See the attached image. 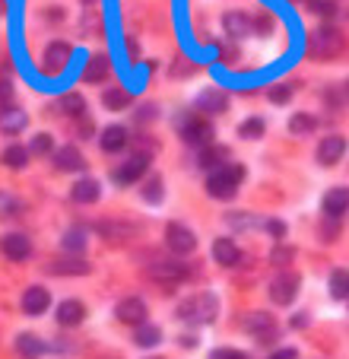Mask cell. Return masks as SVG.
I'll return each instance as SVG.
<instances>
[{
	"label": "cell",
	"instance_id": "6da1fadb",
	"mask_svg": "<svg viewBox=\"0 0 349 359\" xmlns=\"http://www.w3.org/2000/svg\"><path fill=\"white\" fill-rule=\"evenodd\" d=\"M245 182V169L242 165H219V169H213V175L207 178V194L216 197V201H232V197L238 194V184Z\"/></svg>",
	"mask_w": 349,
	"mask_h": 359
},
{
	"label": "cell",
	"instance_id": "7a4b0ae2",
	"mask_svg": "<svg viewBox=\"0 0 349 359\" xmlns=\"http://www.w3.org/2000/svg\"><path fill=\"white\" fill-rule=\"evenodd\" d=\"M219 312V302H216L213 292H197V296L184 299L178 305V318L182 321H191V325H210Z\"/></svg>",
	"mask_w": 349,
	"mask_h": 359
},
{
	"label": "cell",
	"instance_id": "3957f363",
	"mask_svg": "<svg viewBox=\"0 0 349 359\" xmlns=\"http://www.w3.org/2000/svg\"><path fill=\"white\" fill-rule=\"evenodd\" d=\"M346 48V39H343L340 29L334 26H324V29H315L308 35V55L311 57H324V61H334V57L343 55Z\"/></svg>",
	"mask_w": 349,
	"mask_h": 359
},
{
	"label": "cell",
	"instance_id": "277c9868",
	"mask_svg": "<svg viewBox=\"0 0 349 359\" xmlns=\"http://www.w3.org/2000/svg\"><path fill=\"white\" fill-rule=\"evenodd\" d=\"M165 245L174 255H191L197 248V236L184 223H168L165 226Z\"/></svg>",
	"mask_w": 349,
	"mask_h": 359
},
{
	"label": "cell",
	"instance_id": "5b68a950",
	"mask_svg": "<svg viewBox=\"0 0 349 359\" xmlns=\"http://www.w3.org/2000/svg\"><path fill=\"white\" fill-rule=\"evenodd\" d=\"M182 137L188 147H210V140H213V124L207 121V118H188L182 128Z\"/></svg>",
	"mask_w": 349,
	"mask_h": 359
},
{
	"label": "cell",
	"instance_id": "8992f818",
	"mask_svg": "<svg viewBox=\"0 0 349 359\" xmlns=\"http://www.w3.org/2000/svg\"><path fill=\"white\" fill-rule=\"evenodd\" d=\"M296 292H299V273H292V271H282L280 277H273V283H270V299H273L276 305H289L296 299Z\"/></svg>",
	"mask_w": 349,
	"mask_h": 359
},
{
	"label": "cell",
	"instance_id": "52a82bcc",
	"mask_svg": "<svg viewBox=\"0 0 349 359\" xmlns=\"http://www.w3.org/2000/svg\"><path fill=\"white\" fill-rule=\"evenodd\" d=\"M114 315H118V321H124V325H143V321H146V302L137 296H128L118 302Z\"/></svg>",
	"mask_w": 349,
	"mask_h": 359
},
{
	"label": "cell",
	"instance_id": "ba28073f",
	"mask_svg": "<svg viewBox=\"0 0 349 359\" xmlns=\"http://www.w3.org/2000/svg\"><path fill=\"white\" fill-rule=\"evenodd\" d=\"M146 273L153 280H162V283H178V280L188 277V267L178 264V261H153L146 267Z\"/></svg>",
	"mask_w": 349,
	"mask_h": 359
},
{
	"label": "cell",
	"instance_id": "9c48e42d",
	"mask_svg": "<svg viewBox=\"0 0 349 359\" xmlns=\"http://www.w3.org/2000/svg\"><path fill=\"white\" fill-rule=\"evenodd\" d=\"M0 251H4L10 261H26L29 255H32V242H29L22 232H10V236L0 238Z\"/></svg>",
	"mask_w": 349,
	"mask_h": 359
},
{
	"label": "cell",
	"instance_id": "30bf717a",
	"mask_svg": "<svg viewBox=\"0 0 349 359\" xmlns=\"http://www.w3.org/2000/svg\"><path fill=\"white\" fill-rule=\"evenodd\" d=\"M70 64V45L64 41H51L45 51V74H64Z\"/></svg>",
	"mask_w": 349,
	"mask_h": 359
},
{
	"label": "cell",
	"instance_id": "8fae6325",
	"mask_svg": "<svg viewBox=\"0 0 349 359\" xmlns=\"http://www.w3.org/2000/svg\"><path fill=\"white\" fill-rule=\"evenodd\" d=\"M146 169H149V156H140V153H137V156H130L121 169H114V182L130 184V182H137V178L146 175Z\"/></svg>",
	"mask_w": 349,
	"mask_h": 359
},
{
	"label": "cell",
	"instance_id": "7c38bea8",
	"mask_svg": "<svg viewBox=\"0 0 349 359\" xmlns=\"http://www.w3.org/2000/svg\"><path fill=\"white\" fill-rule=\"evenodd\" d=\"M343 153H346V140L343 137H324L321 147H317V163L321 165H336L343 159Z\"/></svg>",
	"mask_w": 349,
	"mask_h": 359
},
{
	"label": "cell",
	"instance_id": "4fadbf2b",
	"mask_svg": "<svg viewBox=\"0 0 349 359\" xmlns=\"http://www.w3.org/2000/svg\"><path fill=\"white\" fill-rule=\"evenodd\" d=\"M48 305H51V296H48L45 286H29L22 292V312L26 315H41Z\"/></svg>",
	"mask_w": 349,
	"mask_h": 359
},
{
	"label": "cell",
	"instance_id": "5bb4252c",
	"mask_svg": "<svg viewBox=\"0 0 349 359\" xmlns=\"http://www.w3.org/2000/svg\"><path fill=\"white\" fill-rule=\"evenodd\" d=\"M197 109H200L203 115H222V111L228 109V95L219 93V89H207V93L197 95Z\"/></svg>",
	"mask_w": 349,
	"mask_h": 359
},
{
	"label": "cell",
	"instance_id": "9a60e30c",
	"mask_svg": "<svg viewBox=\"0 0 349 359\" xmlns=\"http://www.w3.org/2000/svg\"><path fill=\"white\" fill-rule=\"evenodd\" d=\"M99 143H102L105 153H121V149L128 147V130H124L121 124H108V128L102 130Z\"/></svg>",
	"mask_w": 349,
	"mask_h": 359
},
{
	"label": "cell",
	"instance_id": "2e32d148",
	"mask_svg": "<svg viewBox=\"0 0 349 359\" xmlns=\"http://www.w3.org/2000/svg\"><path fill=\"white\" fill-rule=\"evenodd\" d=\"M213 258L219 261L222 267H235L238 261H242V251L235 248V242H232V238H216V242H213Z\"/></svg>",
	"mask_w": 349,
	"mask_h": 359
},
{
	"label": "cell",
	"instance_id": "e0dca14e",
	"mask_svg": "<svg viewBox=\"0 0 349 359\" xmlns=\"http://www.w3.org/2000/svg\"><path fill=\"white\" fill-rule=\"evenodd\" d=\"M54 165L61 172H83V153L76 147H61L57 153H54Z\"/></svg>",
	"mask_w": 349,
	"mask_h": 359
},
{
	"label": "cell",
	"instance_id": "ac0fdd59",
	"mask_svg": "<svg viewBox=\"0 0 349 359\" xmlns=\"http://www.w3.org/2000/svg\"><path fill=\"white\" fill-rule=\"evenodd\" d=\"M346 207H349V191L346 188H334V191L324 194V213H327V217L340 219L343 213H346Z\"/></svg>",
	"mask_w": 349,
	"mask_h": 359
},
{
	"label": "cell",
	"instance_id": "d6986e66",
	"mask_svg": "<svg viewBox=\"0 0 349 359\" xmlns=\"http://www.w3.org/2000/svg\"><path fill=\"white\" fill-rule=\"evenodd\" d=\"M83 318H86V309H83V302H76V299H67V302L57 305V321H61L64 327H76Z\"/></svg>",
	"mask_w": 349,
	"mask_h": 359
},
{
	"label": "cell",
	"instance_id": "ffe728a7",
	"mask_svg": "<svg viewBox=\"0 0 349 359\" xmlns=\"http://www.w3.org/2000/svg\"><path fill=\"white\" fill-rule=\"evenodd\" d=\"M70 197H74L76 203H95L102 197V184L95 182V178H80V182L74 184V191H70Z\"/></svg>",
	"mask_w": 349,
	"mask_h": 359
},
{
	"label": "cell",
	"instance_id": "44dd1931",
	"mask_svg": "<svg viewBox=\"0 0 349 359\" xmlns=\"http://www.w3.org/2000/svg\"><path fill=\"white\" fill-rule=\"evenodd\" d=\"M45 350H48L45 340L35 337V334H20V337H16V353H20L22 359H39Z\"/></svg>",
	"mask_w": 349,
	"mask_h": 359
},
{
	"label": "cell",
	"instance_id": "7402d4cb",
	"mask_svg": "<svg viewBox=\"0 0 349 359\" xmlns=\"http://www.w3.org/2000/svg\"><path fill=\"white\" fill-rule=\"evenodd\" d=\"M26 124H29V118H26L22 109H4L0 111V130H4V134H20Z\"/></svg>",
	"mask_w": 349,
	"mask_h": 359
},
{
	"label": "cell",
	"instance_id": "603a6c76",
	"mask_svg": "<svg viewBox=\"0 0 349 359\" xmlns=\"http://www.w3.org/2000/svg\"><path fill=\"white\" fill-rule=\"evenodd\" d=\"M245 331H251V334H276V325H273V315H267V312H251V315H245Z\"/></svg>",
	"mask_w": 349,
	"mask_h": 359
},
{
	"label": "cell",
	"instance_id": "cb8c5ba5",
	"mask_svg": "<svg viewBox=\"0 0 349 359\" xmlns=\"http://www.w3.org/2000/svg\"><path fill=\"white\" fill-rule=\"evenodd\" d=\"M48 271L51 273H74V277H83V273H89V264L86 261H80V258H57V261H51L48 264Z\"/></svg>",
	"mask_w": 349,
	"mask_h": 359
},
{
	"label": "cell",
	"instance_id": "d4e9b609",
	"mask_svg": "<svg viewBox=\"0 0 349 359\" xmlns=\"http://www.w3.org/2000/svg\"><path fill=\"white\" fill-rule=\"evenodd\" d=\"M108 74H111V64H108V57L105 55H95L93 61L86 64V74H83V76H86L89 83H105Z\"/></svg>",
	"mask_w": 349,
	"mask_h": 359
},
{
	"label": "cell",
	"instance_id": "484cf974",
	"mask_svg": "<svg viewBox=\"0 0 349 359\" xmlns=\"http://www.w3.org/2000/svg\"><path fill=\"white\" fill-rule=\"evenodd\" d=\"M228 159V147H203L200 153V165L203 169H219Z\"/></svg>",
	"mask_w": 349,
	"mask_h": 359
},
{
	"label": "cell",
	"instance_id": "4316f807",
	"mask_svg": "<svg viewBox=\"0 0 349 359\" xmlns=\"http://www.w3.org/2000/svg\"><path fill=\"white\" fill-rule=\"evenodd\" d=\"M226 29H228V35H235V39H245V35H251V20L245 13H228L226 16Z\"/></svg>",
	"mask_w": 349,
	"mask_h": 359
},
{
	"label": "cell",
	"instance_id": "83f0119b",
	"mask_svg": "<svg viewBox=\"0 0 349 359\" xmlns=\"http://www.w3.org/2000/svg\"><path fill=\"white\" fill-rule=\"evenodd\" d=\"M102 102H105V109H111V111H121V109H128L130 102V93L128 89H105V95H102Z\"/></svg>",
	"mask_w": 349,
	"mask_h": 359
},
{
	"label": "cell",
	"instance_id": "f1b7e54d",
	"mask_svg": "<svg viewBox=\"0 0 349 359\" xmlns=\"http://www.w3.org/2000/svg\"><path fill=\"white\" fill-rule=\"evenodd\" d=\"M0 159H4V165H7V169H26L29 149H22V147H7Z\"/></svg>",
	"mask_w": 349,
	"mask_h": 359
},
{
	"label": "cell",
	"instance_id": "f546056e",
	"mask_svg": "<svg viewBox=\"0 0 349 359\" xmlns=\"http://www.w3.org/2000/svg\"><path fill=\"white\" fill-rule=\"evenodd\" d=\"M134 340L140 346H156L162 340V331L156 325H146V321H143V325H137V334H134Z\"/></svg>",
	"mask_w": 349,
	"mask_h": 359
},
{
	"label": "cell",
	"instance_id": "4dcf8cb0",
	"mask_svg": "<svg viewBox=\"0 0 349 359\" xmlns=\"http://www.w3.org/2000/svg\"><path fill=\"white\" fill-rule=\"evenodd\" d=\"M315 128H317V124H315V118H311V115H292V118H289V130H292L296 137H308Z\"/></svg>",
	"mask_w": 349,
	"mask_h": 359
},
{
	"label": "cell",
	"instance_id": "1f68e13d",
	"mask_svg": "<svg viewBox=\"0 0 349 359\" xmlns=\"http://www.w3.org/2000/svg\"><path fill=\"white\" fill-rule=\"evenodd\" d=\"M143 201H149V203L162 201V178L159 175H149L146 182H143Z\"/></svg>",
	"mask_w": 349,
	"mask_h": 359
},
{
	"label": "cell",
	"instance_id": "d6a6232c",
	"mask_svg": "<svg viewBox=\"0 0 349 359\" xmlns=\"http://www.w3.org/2000/svg\"><path fill=\"white\" fill-rule=\"evenodd\" d=\"M330 292H334V299H346V292H349L346 271H334V277H330Z\"/></svg>",
	"mask_w": 349,
	"mask_h": 359
},
{
	"label": "cell",
	"instance_id": "836d02e7",
	"mask_svg": "<svg viewBox=\"0 0 349 359\" xmlns=\"http://www.w3.org/2000/svg\"><path fill=\"white\" fill-rule=\"evenodd\" d=\"M238 134H242L245 140H257V137H264V121L261 118H248V121L238 124Z\"/></svg>",
	"mask_w": 349,
	"mask_h": 359
},
{
	"label": "cell",
	"instance_id": "e575fe53",
	"mask_svg": "<svg viewBox=\"0 0 349 359\" xmlns=\"http://www.w3.org/2000/svg\"><path fill=\"white\" fill-rule=\"evenodd\" d=\"M64 251H74V255H80L83 248H86V236H83V229H70L67 236H64Z\"/></svg>",
	"mask_w": 349,
	"mask_h": 359
},
{
	"label": "cell",
	"instance_id": "d590c367",
	"mask_svg": "<svg viewBox=\"0 0 349 359\" xmlns=\"http://www.w3.org/2000/svg\"><path fill=\"white\" fill-rule=\"evenodd\" d=\"M61 109L67 111V115L80 118L83 111H86V102H83V99H80V95H76V93H70V95H64V99H61Z\"/></svg>",
	"mask_w": 349,
	"mask_h": 359
},
{
	"label": "cell",
	"instance_id": "8d00e7d4",
	"mask_svg": "<svg viewBox=\"0 0 349 359\" xmlns=\"http://www.w3.org/2000/svg\"><path fill=\"white\" fill-rule=\"evenodd\" d=\"M308 10L317 16H334L336 7H334V0H308Z\"/></svg>",
	"mask_w": 349,
	"mask_h": 359
},
{
	"label": "cell",
	"instance_id": "74e56055",
	"mask_svg": "<svg viewBox=\"0 0 349 359\" xmlns=\"http://www.w3.org/2000/svg\"><path fill=\"white\" fill-rule=\"evenodd\" d=\"M29 149H32V153H39V156H45V153H51V149H54V140L48 134H39V137H32V147H29Z\"/></svg>",
	"mask_w": 349,
	"mask_h": 359
},
{
	"label": "cell",
	"instance_id": "f35d334b",
	"mask_svg": "<svg viewBox=\"0 0 349 359\" xmlns=\"http://www.w3.org/2000/svg\"><path fill=\"white\" fill-rule=\"evenodd\" d=\"M99 232L102 236H111V242L114 238H124V236H134V226H99Z\"/></svg>",
	"mask_w": 349,
	"mask_h": 359
},
{
	"label": "cell",
	"instance_id": "ab89813d",
	"mask_svg": "<svg viewBox=\"0 0 349 359\" xmlns=\"http://www.w3.org/2000/svg\"><path fill=\"white\" fill-rule=\"evenodd\" d=\"M289 99H292V86H273L270 89V102H276V105H286Z\"/></svg>",
	"mask_w": 349,
	"mask_h": 359
},
{
	"label": "cell",
	"instance_id": "60d3db41",
	"mask_svg": "<svg viewBox=\"0 0 349 359\" xmlns=\"http://www.w3.org/2000/svg\"><path fill=\"white\" fill-rule=\"evenodd\" d=\"M336 232H340V226H336V219H334V217H327V223H321V236H324V242H334V238H336Z\"/></svg>",
	"mask_w": 349,
	"mask_h": 359
},
{
	"label": "cell",
	"instance_id": "b9f144b4",
	"mask_svg": "<svg viewBox=\"0 0 349 359\" xmlns=\"http://www.w3.org/2000/svg\"><path fill=\"white\" fill-rule=\"evenodd\" d=\"M210 359H248V356L238 353V350H213L210 353Z\"/></svg>",
	"mask_w": 349,
	"mask_h": 359
},
{
	"label": "cell",
	"instance_id": "7bdbcfd3",
	"mask_svg": "<svg viewBox=\"0 0 349 359\" xmlns=\"http://www.w3.org/2000/svg\"><path fill=\"white\" fill-rule=\"evenodd\" d=\"M156 118V105H143L140 111H137V121H153Z\"/></svg>",
	"mask_w": 349,
	"mask_h": 359
},
{
	"label": "cell",
	"instance_id": "ee69618b",
	"mask_svg": "<svg viewBox=\"0 0 349 359\" xmlns=\"http://www.w3.org/2000/svg\"><path fill=\"white\" fill-rule=\"evenodd\" d=\"M267 229H270V236H276V238H282V236H286V226H282L280 219H270V223H267Z\"/></svg>",
	"mask_w": 349,
	"mask_h": 359
},
{
	"label": "cell",
	"instance_id": "f6af8a7d",
	"mask_svg": "<svg viewBox=\"0 0 349 359\" xmlns=\"http://www.w3.org/2000/svg\"><path fill=\"white\" fill-rule=\"evenodd\" d=\"M296 356H299L296 350H276V353H273V356H270V359H296Z\"/></svg>",
	"mask_w": 349,
	"mask_h": 359
},
{
	"label": "cell",
	"instance_id": "bcb514c9",
	"mask_svg": "<svg viewBox=\"0 0 349 359\" xmlns=\"http://www.w3.org/2000/svg\"><path fill=\"white\" fill-rule=\"evenodd\" d=\"M308 325V318H305V315H299V318H292V327H305Z\"/></svg>",
	"mask_w": 349,
	"mask_h": 359
},
{
	"label": "cell",
	"instance_id": "7dc6e473",
	"mask_svg": "<svg viewBox=\"0 0 349 359\" xmlns=\"http://www.w3.org/2000/svg\"><path fill=\"white\" fill-rule=\"evenodd\" d=\"M289 258H292L289 251H276V255H273V261H289Z\"/></svg>",
	"mask_w": 349,
	"mask_h": 359
},
{
	"label": "cell",
	"instance_id": "c3c4849f",
	"mask_svg": "<svg viewBox=\"0 0 349 359\" xmlns=\"http://www.w3.org/2000/svg\"><path fill=\"white\" fill-rule=\"evenodd\" d=\"M292 4H296V0H292Z\"/></svg>",
	"mask_w": 349,
	"mask_h": 359
}]
</instances>
